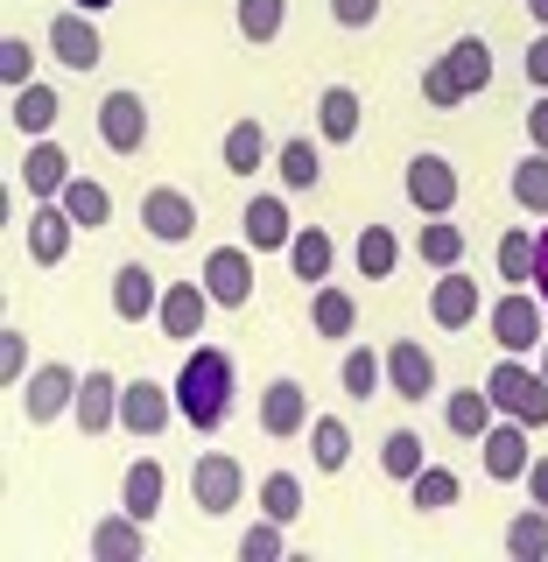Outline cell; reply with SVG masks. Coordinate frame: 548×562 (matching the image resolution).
Instances as JSON below:
<instances>
[{
  "label": "cell",
  "instance_id": "d590c367",
  "mask_svg": "<svg viewBox=\"0 0 548 562\" xmlns=\"http://www.w3.org/2000/svg\"><path fill=\"white\" fill-rule=\"evenodd\" d=\"M457 471H444V464H422L415 479H409V506L415 514H444V506H457Z\"/></svg>",
  "mask_w": 548,
  "mask_h": 562
},
{
  "label": "cell",
  "instance_id": "f546056e",
  "mask_svg": "<svg viewBox=\"0 0 548 562\" xmlns=\"http://www.w3.org/2000/svg\"><path fill=\"white\" fill-rule=\"evenodd\" d=\"M415 254H422V268H436V274L465 268V225L429 218V225H422V239H415Z\"/></svg>",
  "mask_w": 548,
  "mask_h": 562
},
{
  "label": "cell",
  "instance_id": "44dd1931",
  "mask_svg": "<svg viewBox=\"0 0 548 562\" xmlns=\"http://www.w3.org/2000/svg\"><path fill=\"white\" fill-rule=\"evenodd\" d=\"M155 310H163V281L141 268V260H127V268L113 274V316L120 324H148Z\"/></svg>",
  "mask_w": 548,
  "mask_h": 562
},
{
  "label": "cell",
  "instance_id": "8fae6325",
  "mask_svg": "<svg viewBox=\"0 0 548 562\" xmlns=\"http://www.w3.org/2000/svg\"><path fill=\"white\" fill-rule=\"evenodd\" d=\"M204 310H219L204 281H169V289H163V310H155V324H163L169 345H190V338L204 330Z\"/></svg>",
  "mask_w": 548,
  "mask_h": 562
},
{
  "label": "cell",
  "instance_id": "c3c4849f",
  "mask_svg": "<svg viewBox=\"0 0 548 562\" xmlns=\"http://www.w3.org/2000/svg\"><path fill=\"white\" fill-rule=\"evenodd\" d=\"M331 22H338V29H373L380 0H331Z\"/></svg>",
  "mask_w": 548,
  "mask_h": 562
},
{
  "label": "cell",
  "instance_id": "7c38bea8",
  "mask_svg": "<svg viewBox=\"0 0 548 562\" xmlns=\"http://www.w3.org/2000/svg\"><path fill=\"white\" fill-rule=\"evenodd\" d=\"M49 57L70 64V70H92L105 57V43H99V14H85V8H64L57 22H49Z\"/></svg>",
  "mask_w": 548,
  "mask_h": 562
},
{
  "label": "cell",
  "instance_id": "e0dca14e",
  "mask_svg": "<svg viewBox=\"0 0 548 562\" xmlns=\"http://www.w3.org/2000/svg\"><path fill=\"white\" fill-rule=\"evenodd\" d=\"M120 386H127V380H113L105 366H92V373L78 380V408H70V415H78V429H85V436L120 429Z\"/></svg>",
  "mask_w": 548,
  "mask_h": 562
},
{
  "label": "cell",
  "instance_id": "6da1fadb",
  "mask_svg": "<svg viewBox=\"0 0 548 562\" xmlns=\"http://www.w3.org/2000/svg\"><path fill=\"white\" fill-rule=\"evenodd\" d=\"M176 415H183L198 436L225 429V415H233V351H219V345H190L183 351V373H176Z\"/></svg>",
  "mask_w": 548,
  "mask_h": 562
},
{
  "label": "cell",
  "instance_id": "7a4b0ae2",
  "mask_svg": "<svg viewBox=\"0 0 548 562\" xmlns=\"http://www.w3.org/2000/svg\"><path fill=\"white\" fill-rule=\"evenodd\" d=\"M485 394H492V408L514 415L521 429H548V380H541V373H527L514 351H506V359L485 373Z\"/></svg>",
  "mask_w": 548,
  "mask_h": 562
},
{
  "label": "cell",
  "instance_id": "484cf974",
  "mask_svg": "<svg viewBox=\"0 0 548 562\" xmlns=\"http://www.w3.org/2000/svg\"><path fill=\"white\" fill-rule=\"evenodd\" d=\"M492 415H500V408H492L485 386H457V394H444V429L465 436V443H479V436L492 429Z\"/></svg>",
  "mask_w": 548,
  "mask_h": 562
},
{
  "label": "cell",
  "instance_id": "d6a6232c",
  "mask_svg": "<svg viewBox=\"0 0 548 562\" xmlns=\"http://www.w3.org/2000/svg\"><path fill=\"white\" fill-rule=\"evenodd\" d=\"M275 169H281V183H289V190H316V176H324V148H316L310 134H295V140H281V148H275Z\"/></svg>",
  "mask_w": 548,
  "mask_h": 562
},
{
  "label": "cell",
  "instance_id": "816d5d0a",
  "mask_svg": "<svg viewBox=\"0 0 548 562\" xmlns=\"http://www.w3.org/2000/svg\"><path fill=\"white\" fill-rule=\"evenodd\" d=\"M535 289H541V310H548V218H541V233H535Z\"/></svg>",
  "mask_w": 548,
  "mask_h": 562
},
{
  "label": "cell",
  "instance_id": "ffe728a7",
  "mask_svg": "<svg viewBox=\"0 0 548 562\" xmlns=\"http://www.w3.org/2000/svg\"><path fill=\"white\" fill-rule=\"evenodd\" d=\"M239 225H246V246H254V254H289V239H295V218H289L281 198H254L239 211Z\"/></svg>",
  "mask_w": 548,
  "mask_h": 562
},
{
  "label": "cell",
  "instance_id": "52a82bcc",
  "mask_svg": "<svg viewBox=\"0 0 548 562\" xmlns=\"http://www.w3.org/2000/svg\"><path fill=\"white\" fill-rule=\"evenodd\" d=\"M78 380L85 373H70L64 359H49V366H35V373L22 380V415L43 429V422H57L64 408H78Z\"/></svg>",
  "mask_w": 548,
  "mask_h": 562
},
{
  "label": "cell",
  "instance_id": "277c9868",
  "mask_svg": "<svg viewBox=\"0 0 548 562\" xmlns=\"http://www.w3.org/2000/svg\"><path fill=\"white\" fill-rule=\"evenodd\" d=\"M198 281L211 289L219 310H246V303H254V246H211Z\"/></svg>",
  "mask_w": 548,
  "mask_h": 562
},
{
  "label": "cell",
  "instance_id": "8d00e7d4",
  "mask_svg": "<svg viewBox=\"0 0 548 562\" xmlns=\"http://www.w3.org/2000/svg\"><path fill=\"white\" fill-rule=\"evenodd\" d=\"M351 260H359L366 281H387V274H394V260H401V239L387 233V225H366L359 246H351Z\"/></svg>",
  "mask_w": 548,
  "mask_h": 562
},
{
  "label": "cell",
  "instance_id": "5bb4252c",
  "mask_svg": "<svg viewBox=\"0 0 548 562\" xmlns=\"http://www.w3.org/2000/svg\"><path fill=\"white\" fill-rule=\"evenodd\" d=\"M70 239H78V218H70L57 198H43L35 218H29V260H35V268H64Z\"/></svg>",
  "mask_w": 548,
  "mask_h": 562
},
{
  "label": "cell",
  "instance_id": "ba28073f",
  "mask_svg": "<svg viewBox=\"0 0 548 562\" xmlns=\"http://www.w3.org/2000/svg\"><path fill=\"white\" fill-rule=\"evenodd\" d=\"M99 140L113 155H141L148 148V99L141 92H105L99 99Z\"/></svg>",
  "mask_w": 548,
  "mask_h": 562
},
{
  "label": "cell",
  "instance_id": "7bdbcfd3",
  "mask_svg": "<svg viewBox=\"0 0 548 562\" xmlns=\"http://www.w3.org/2000/svg\"><path fill=\"white\" fill-rule=\"evenodd\" d=\"M500 274L506 281H535V233H527V225H514V233L500 239Z\"/></svg>",
  "mask_w": 548,
  "mask_h": 562
},
{
  "label": "cell",
  "instance_id": "74e56055",
  "mask_svg": "<svg viewBox=\"0 0 548 562\" xmlns=\"http://www.w3.org/2000/svg\"><path fill=\"white\" fill-rule=\"evenodd\" d=\"M260 514L268 520H303V479H295V471H268V479H260Z\"/></svg>",
  "mask_w": 548,
  "mask_h": 562
},
{
  "label": "cell",
  "instance_id": "9a60e30c",
  "mask_svg": "<svg viewBox=\"0 0 548 562\" xmlns=\"http://www.w3.org/2000/svg\"><path fill=\"white\" fill-rule=\"evenodd\" d=\"M260 429L275 436V443H289V436H303L310 429V394H303V380H268V394H260Z\"/></svg>",
  "mask_w": 548,
  "mask_h": 562
},
{
  "label": "cell",
  "instance_id": "836d02e7",
  "mask_svg": "<svg viewBox=\"0 0 548 562\" xmlns=\"http://www.w3.org/2000/svg\"><path fill=\"white\" fill-rule=\"evenodd\" d=\"M506 555L514 562H548V506H521L506 520Z\"/></svg>",
  "mask_w": 548,
  "mask_h": 562
},
{
  "label": "cell",
  "instance_id": "5b68a950",
  "mask_svg": "<svg viewBox=\"0 0 548 562\" xmlns=\"http://www.w3.org/2000/svg\"><path fill=\"white\" fill-rule=\"evenodd\" d=\"M401 183H409V204L422 211V218H450V211H457V169H450V155L422 148Z\"/></svg>",
  "mask_w": 548,
  "mask_h": 562
},
{
  "label": "cell",
  "instance_id": "4dcf8cb0",
  "mask_svg": "<svg viewBox=\"0 0 548 562\" xmlns=\"http://www.w3.org/2000/svg\"><path fill=\"white\" fill-rule=\"evenodd\" d=\"M310 324H316V338H351V330H359V303L324 281V289L310 295Z\"/></svg>",
  "mask_w": 548,
  "mask_h": 562
},
{
  "label": "cell",
  "instance_id": "d4e9b609",
  "mask_svg": "<svg viewBox=\"0 0 548 562\" xmlns=\"http://www.w3.org/2000/svg\"><path fill=\"white\" fill-rule=\"evenodd\" d=\"M359 120H366L359 92H351V85H324V99H316V134L345 148V140H359Z\"/></svg>",
  "mask_w": 548,
  "mask_h": 562
},
{
  "label": "cell",
  "instance_id": "9f6ffc18",
  "mask_svg": "<svg viewBox=\"0 0 548 562\" xmlns=\"http://www.w3.org/2000/svg\"><path fill=\"white\" fill-rule=\"evenodd\" d=\"M541 380H548V338H541Z\"/></svg>",
  "mask_w": 548,
  "mask_h": 562
},
{
  "label": "cell",
  "instance_id": "cb8c5ba5",
  "mask_svg": "<svg viewBox=\"0 0 548 562\" xmlns=\"http://www.w3.org/2000/svg\"><path fill=\"white\" fill-rule=\"evenodd\" d=\"M331 260H338V246H331L324 225H295V239H289V268H295V281L324 289V281H331Z\"/></svg>",
  "mask_w": 548,
  "mask_h": 562
},
{
  "label": "cell",
  "instance_id": "db71d44e",
  "mask_svg": "<svg viewBox=\"0 0 548 562\" xmlns=\"http://www.w3.org/2000/svg\"><path fill=\"white\" fill-rule=\"evenodd\" d=\"M70 8H85V14H105V8H120V0H70Z\"/></svg>",
  "mask_w": 548,
  "mask_h": 562
},
{
  "label": "cell",
  "instance_id": "1f68e13d",
  "mask_svg": "<svg viewBox=\"0 0 548 562\" xmlns=\"http://www.w3.org/2000/svg\"><path fill=\"white\" fill-rule=\"evenodd\" d=\"M57 204L70 211V218H78V233H99V225L113 218V198H105V183H92V176H70Z\"/></svg>",
  "mask_w": 548,
  "mask_h": 562
},
{
  "label": "cell",
  "instance_id": "11a10c76",
  "mask_svg": "<svg viewBox=\"0 0 548 562\" xmlns=\"http://www.w3.org/2000/svg\"><path fill=\"white\" fill-rule=\"evenodd\" d=\"M527 14H535V29H548V0H527Z\"/></svg>",
  "mask_w": 548,
  "mask_h": 562
},
{
  "label": "cell",
  "instance_id": "8992f818",
  "mask_svg": "<svg viewBox=\"0 0 548 562\" xmlns=\"http://www.w3.org/2000/svg\"><path fill=\"white\" fill-rule=\"evenodd\" d=\"M239 492H246V471H239V457H225V450L198 457V471H190V499H198V514H204V520L233 514V506H239Z\"/></svg>",
  "mask_w": 548,
  "mask_h": 562
},
{
  "label": "cell",
  "instance_id": "bcb514c9",
  "mask_svg": "<svg viewBox=\"0 0 548 562\" xmlns=\"http://www.w3.org/2000/svg\"><path fill=\"white\" fill-rule=\"evenodd\" d=\"M0 78H8V92L35 85V49L22 43V35H8V43H0Z\"/></svg>",
  "mask_w": 548,
  "mask_h": 562
},
{
  "label": "cell",
  "instance_id": "f6af8a7d",
  "mask_svg": "<svg viewBox=\"0 0 548 562\" xmlns=\"http://www.w3.org/2000/svg\"><path fill=\"white\" fill-rule=\"evenodd\" d=\"M0 380H8V386L29 380V330H22V324L0 330Z\"/></svg>",
  "mask_w": 548,
  "mask_h": 562
},
{
  "label": "cell",
  "instance_id": "60d3db41",
  "mask_svg": "<svg viewBox=\"0 0 548 562\" xmlns=\"http://www.w3.org/2000/svg\"><path fill=\"white\" fill-rule=\"evenodd\" d=\"M289 22V0H239V35L246 43H275Z\"/></svg>",
  "mask_w": 548,
  "mask_h": 562
},
{
  "label": "cell",
  "instance_id": "2e32d148",
  "mask_svg": "<svg viewBox=\"0 0 548 562\" xmlns=\"http://www.w3.org/2000/svg\"><path fill=\"white\" fill-rule=\"evenodd\" d=\"M479 450H485V479H500V485L527 479V464H535V450H527V429H521L514 415L492 422V429L479 436Z\"/></svg>",
  "mask_w": 548,
  "mask_h": 562
},
{
  "label": "cell",
  "instance_id": "b9f144b4",
  "mask_svg": "<svg viewBox=\"0 0 548 562\" xmlns=\"http://www.w3.org/2000/svg\"><path fill=\"white\" fill-rule=\"evenodd\" d=\"M338 380H345V394L351 401H373V386L387 380V359H373V351H345V366H338Z\"/></svg>",
  "mask_w": 548,
  "mask_h": 562
},
{
  "label": "cell",
  "instance_id": "ee69618b",
  "mask_svg": "<svg viewBox=\"0 0 548 562\" xmlns=\"http://www.w3.org/2000/svg\"><path fill=\"white\" fill-rule=\"evenodd\" d=\"M239 562H281V520L260 514V527L239 535Z\"/></svg>",
  "mask_w": 548,
  "mask_h": 562
},
{
  "label": "cell",
  "instance_id": "d6986e66",
  "mask_svg": "<svg viewBox=\"0 0 548 562\" xmlns=\"http://www.w3.org/2000/svg\"><path fill=\"white\" fill-rule=\"evenodd\" d=\"M92 555L99 562H141V555H148V520H134L127 506L105 514V520H92Z\"/></svg>",
  "mask_w": 548,
  "mask_h": 562
},
{
  "label": "cell",
  "instance_id": "603a6c76",
  "mask_svg": "<svg viewBox=\"0 0 548 562\" xmlns=\"http://www.w3.org/2000/svg\"><path fill=\"white\" fill-rule=\"evenodd\" d=\"M70 176H78V169H70V155L57 148V140H35V148L22 155V183L35 190V204H43V198H64V183H70Z\"/></svg>",
  "mask_w": 548,
  "mask_h": 562
},
{
  "label": "cell",
  "instance_id": "4316f807",
  "mask_svg": "<svg viewBox=\"0 0 548 562\" xmlns=\"http://www.w3.org/2000/svg\"><path fill=\"white\" fill-rule=\"evenodd\" d=\"M163 492H169L163 464H155V457H141V464H127V479H120V506H127L134 520H155V514H163Z\"/></svg>",
  "mask_w": 548,
  "mask_h": 562
},
{
  "label": "cell",
  "instance_id": "f1b7e54d",
  "mask_svg": "<svg viewBox=\"0 0 548 562\" xmlns=\"http://www.w3.org/2000/svg\"><path fill=\"white\" fill-rule=\"evenodd\" d=\"M268 155H275V140H268L260 120H233V127H225V169L233 176H254Z\"/></svg>",
  "mask_w": 548,
  "mask_h": 562
},
{
  "label": "cell",
  "instance_id": "7dc6e473",
  "mask_svg": "<svg viewBox=\"0 0 548 562\" xmlns=\"http://www.w3.org/2000/svg\"><path fill=\"white\" fill-rule=\"evenodd\" d=\"M422 99H429L436 113H450V105H465V92L450 85V70H444V64H429V70H422Z\"/></svg>",
  "mask_w": 548,
  "mask_h": 562
},
{
  "label": "cell",
  "instance_id": "f35d334b",
  "mask_svg": "<svg viewBox=\"0 0 548 562\" xmlns=\"http://www.w3.org/2000/svg\"><path fill=\"white\" fill-rule=\"evenodd\" d=\"M310 457H316V471H345L351 464V429L338 415H316V429H310Z\"/></svg>",
  "mask_w": 548,
  "mask_h": 562
},
{
  "label": "cell",
  "instance_id": "83f0119b",
  "mask_svg": "<svg viewBox=\"0 0 548 562\" xmlns=\"http://www.w3.org/2000/svg\"><path fill=\"white\" fill-rule=\"evenodd\" d=\"M57 113H64V105H57V92H49L43 78H35V85H22V92L8 99V120H14V127H22L29 140H43L49 127H57Z\"/></svg>",
  "mask_w": 548,
  "mask_h": 562
},
{
  "label": "cell",
  "instance_id": "7402d4cb",
  "mask_svg": "<svg viewBox=\"0 0 548 562\" xmlns=\"http://www.w3.org/2000/svg\"><path fill=\"white\" fill-rule=\"evenodd\" d=\"M436 64L450 70V85H457L465 99H479L485 85H492V43H485V35H457V43H450Z\"/></svg>",
  "mask_w": 548,
  "mask_h": 562
},
{
  "label": "cell",
  "instance_id": "ac0fdd59",
  "mask_svg": "<svg viewBox=\"0 0 548 562\" xmlns=\"http://www.w3.org/2000/svg\"><path fill=\"white\" fill-rule=\"evenodd\" d=\"M479 310H485V289H479V281H471L465 268L436 274V289H429V316H436L444 330H465V324H471Z\"/></svg>",
  "mask_w": 548,
  "mask_h": 562
},
{
  "label": "cell",
  "instance_id": "f5cc1de1",
  "mask_svg": "<svg viewBox=\"0 0 548 562\" xmlns=\"http://www.w3.org/2000/svg\"><path fill=\"white\" fill-rule=\"evenodd\" d=\"M527 499H535V506H548V457H535V464H527Z\"/></svg>",
  "mask_w": 548,
  "mask_h": 562
},
{
  "label": "cell",
  "instance_id": "e575fe53",
  "mask_svg": "<svg viewBox=\"0 0 548 562\" xmlns=\"http://www.w3.org/2000/svg\"><path fill=\"white\" fill-rule=\"evenodd\" d=\"M514 204L527 211V218H548V155L527 148L514 162Z\"/></svg>",
  "mask_w": 548,
  "mask_h": 562
},
{
  "label": "cell",
  "instance_id": "4fadbf2b",
  "mask_svg": "<svg viewBox=\"0 0 548 562\" xmlns=\"http://www.w3.org/2000/svg\"><path fill=\"white\" fill-rule=\"evenodd\" d=\"M141 225H148V239H163V246H183L190 233H198V204H190L183 190L155 183L148 198H141Z\"/></svg>",
  "mask_w": 548,
  "mask_h": 562
},
{
  "label": "cell",
  "instance_id": "ab89813d",
  "mask_svg": "<svg viewBox=\"0 0 548 562\" xmlns=\"http://www.w3.org/2000/svg\"><path fill=\"white\" fill-rule=\"evenodd\" d=\"M422 464H429V457H422V436H415V429H394V436L380 443V471H387V479H401V485H409Z\"/></svg>",
  "mask_w": 548,
  "mask_h": 562
},
{
  "label": "cell",
  "instance_id": "f907efd6",
  "mask_svg": "<svg viewBox=\"0 0 548 562\" xmlns=\"http://www.w3.org/2000/svg\"><path fill=\"white\" fill-rule=\"evenodd\" d=\"M527 140L548 155V92H535V105H527Z\"/></svg>",
  "mask_w": 548,
  "mask_h": 562
},
{
  "label": "cell",
  "instance_id": "30bf717a",
  "mask_svg": "<svg viewBox=\"0 0 548 562\" xmlns=\"http://www.w3.org/2000/svg\"><path fill=\"white\" fill-rule=\"evenodd\" d=\"M380 359H387V386H394L401 401H429L436 394V351L422 338H394Z\"/></svg>",
  "mask_w": 548,
  "mask_h": 562
},
{
  "label": "cell",
  "instance_id": "9c48e42d",
  "mask_svg": "<svg viewBox=\"0 0 548 562\" xmlns=\"http://www.w3.org/2000/svg\"><path fill=\"white\" fill-rule=\"evenodd\" d=\"M541 295H527V289H514V295H500V303H492V345L500 351H535L541 345Z\"/></svg>",
  "mask_w": 548,
  "mask_h": 562
},
{
  "label": "cell",
  "instance_id": "681fc988",
  "mask_svg": "<svg viewBox=\"0 0 548 562\" xmlns=\"http://www.w3.org/2000/svg\"><path fill=\"white\" fill-rule=\"evenodd\" d=\"M527 85H535V92H548V29L527 43Z\"/></svg>",
  "mask_w": 548,
  "mask_h": 562
},
{
  "label": "cell",
  "instance_id": "3957f363",
  "mask_svg": "<svg viewBox=\"0 0 548 562\" xmlns=\"http://www.w3.org/2000/svg\"><path fill=\"white\" fill-rule=\"evenodd\" d=\"M169 415H176V386L148 380V373L120 386V429H127V436H141V443H155V436L169 429Z\"/></svg>",
  "mask_w": 548,
  "mask_h": 562
}]
</instances>
